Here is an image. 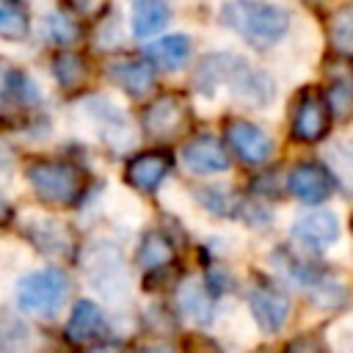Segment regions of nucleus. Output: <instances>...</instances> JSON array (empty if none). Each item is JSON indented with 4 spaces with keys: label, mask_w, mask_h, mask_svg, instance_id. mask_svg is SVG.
<instances>
[{
    "label": "nucleus",
    "mask_w": 353,
    "mask_h": 353,
    "mask_svg": "<svg viewBox=\"0 0 353 353\" xmlns=\"http://www.w3.org/2000/svg\"><path fill=\"white\" fill-rule=\"evenodd\" d=\"M138 353H174L168 345H149V347H141Z\"/></svg>",
    "instance_id": "obj_34"
},
{
    "label": "nucleus",
    "mask_w": 353,
    "mask_h": 353,
    "mask_svg": "<svg viewBox=\"0 0 353 353\" xmlns=\"http://www.w3.org/2000/svg\"><path fill=\"white\" fill-rule=\"evenodd\" d=\"M171 259H174V248H171V243H168L160 232L143 234L141 248H138V262H141V268H146V270H160V268H165Z\"/></svg>",
    "instance_id": "obj_22"
},
{
    "label": "nucleus",
    "mask_w": 353,
    "mask_h": 353,
    "mask_svg": "<svg viewBox=\"0 0 353 353\" xmlns=\"http://www.w3.org/2000/svg\"><path fill=\"white\" fill-rule=\"evenodd\" d=\"M328 36H331V44L339 55L353 58V8H342L331 17Z\"/></svg>",
    "instance_id": "obj_23"
},
{
    "label": "nucleus",
    "mask_w": 353,
    "mask_h": 353,
    "mask_svg": "<svg viewBox=\"0 0 353 353\" xmlns=\"http://www.w3.org/2000/svg\"><path fill=\"white\" fill-rule=\"evenodd\" d=\"M30 33V17L19 0H0V39L22 41Z\"/></svg>",
    "instance_id": "obj_21"
},
{
    "label": "nucleus",
    "mask_w": 353,
    "mask_h": 353,
    "mask_svg": "<svg viewBox=\"0 0 353 353\" xmlns=\"http://www.w3.org/2000/svg\"><path fill=\"white\" fill-rule=\"evenodd\" d=\"M44 30L47 36L55 41V44H72L80 33H77V25L72 17H66L63 11H50L44 17Z\"/></svg>",
    "instance_id": "obj_26"
},
{
    "label": "nucleus",
    "mask_w": 353,
    "mask_h": 353,
    "mask_svg": "<svg viewBox=\"0 0 353 353\" xmlns=\"http://www.w3.org/2000/svg\"><path fill=\"white\" fill-rule=\"evenodd\" d=\"M292 237L309 248H328L339 240V221L331 210H314V212H306L301 215L295 223H292Z\"/></svg>",
    "instance_id": "obj_11"
},
{
    "label": "nucleus",
    "mask_w": 353,
    "mask_h": 353,
    "mask_svg": "<svg viewBox=\"0 0 353 353\" xmlns=\"http://www.w3.org/2000/svg\"><path fill=\"white\" fill-rule=\"evenodd\" d=\"M52 72L63 88H77L85 80V63L74 52H63L52 61Z\"/></svg>",
    "instance_id": "obj_25"
},
{
    "label": "nucleus",
    "mask_w": 353,
    "mask_h": 353,
    "mask_svg": "<svg viewBox=\"0 0 353 353\" xmlns=\"http://www.w3.org/2000/svg\"><path fill=\"white\" fill-rule=\"evenodd\" d=\"M80 268L85 281L97 295L110 303H121L130 298V273L121 256V248L110 240H94L80 254Z\"/></svg>",
    "instance_id": "obj_3"
},
{
    "label": "nucleus",
    "mask_w": 353,
    "mask_h": 353,
    "mask_svg": "<svg viewBox=\"0 0 353 353\" xmlns=\"http://www.w3.org/2000/svg\"><path fill=\"white\" fill-rule=\"evenodd\" d=\"M66 295H69V281L55 268L30 270L17 281V306L28 314L50 317L66 303Z\"/></svg>",
    "instance_id": "obj_4"
},
{
    "label": "nucleus",
    "mask_w": 353,
    "mask_h": 353,
    "mask_svg": "<svg viewBox=\"0 0 353 353\" xmlns=\"http://www.w3.org/2000/svg\"><path fill=\"white\" fill-rule=\"evenodd\" d=\"M83 113L88 116V121L94 124L97 135L110 143L113 149H127L135 143V127L127 119V113L121 108H116L110 99L105 97H91L83 105Z\"/></svg>",
    "instance_id": "obj_6"
},
{
    "label": "nucleus",
    "mask_w": 353,
    "mask_h": 353,
    "mask_svg": "<svg viewBox=\"0 0 353 353\" xmlns=\"http://www.w3.org/2000/svg\"><path fill=\"white\" fill-rule=\"evenodd\" d=\"M185 353H221V347L204 336H190L185 342Z\"/></svg>",
    "instance_id": "obj_30"
},
{
    "label": "nucleus",
    "mask_w": 353,
    "mask_h": 353,
    "mask_svg": "<svg viewBox=\"0 0 353 353\" xmlns=\"http://www.w3.org/2000/svg\"><path fill=\"white\" fill-rule=\"evenodd\" d=\"M146 55L165 72H176L188 63V55H190V39L185 33H171V36H163L157 39L154 44H149Z\"/></svg>",
    "instance_id": "obj_19"
},
{
    "label": "nucleus",
    "mask_w": 353,
    "mask_h": 353,
    "mask_svg": "<svg viewBox=\"0 0 353 353\" xmlns=\"http://www.w3.org/2000/svg\"><path fill=\"white\" fill-rule=\"evenodd\" d=\"M88 353H121V347H119V345H113V342H102V345L91 347Z\"/></svg>",
    "instance_id": "obj_32"
},
{
    "label": "nucleus",
    "mask_w": 353,
    "mask_h": 353,
    "mask_svg": "<svg viewBox=\"0 0 353 353\" xmlns=\"http://www.w3.org/2000/svg\"><path fill=\"white\" fill-rule=\"evenodd\" d=\"M0 218H6V201L0 199Z\"/></svg>",
    "instance_id": "obj_36"
},
{
    "label": "nucleus",
    "mask_w": 353,
    "mask_h": 353,
    "mask_svg": "<svg viewBox=\"0 0 353 353\" xmlns=\"http://www.w3.org/2000/svg\"><path fill=\"white\" fill-rule=\"evenodd\" d=\"M221 22L256 50L279 44L290 30V14L268 0H229L221 11Z\"/></svg>",
    "instance_id": "obj_2"
},
{
    "label": "nucleus",
    "mask_w": 353,
    "mask_h": 353,
    "mask_svg": "<svg viewBox=\"0 0 353 353\" xmlns=\"http://www.w3.org/2000/svg\"><path fill=\"white\" fill-rule=\"evenodd\" d=\"M176 303H179V312L199 323V325H207L212 320V301H210V290L199 281V279H185L176 290Z\"/></svg>",
    "instance_id": "obj_18"
},
{
    "label": "nucleus",
    "mask_w": 353,
    "mask_h": 353,
    "mask_svg": "<svg viewBox=\"0 0 353 353\" xmlns=\"http://www.w3.org/2000/svg\"><path fill=\"white\" fill-rule=\"evenodd\" d=\"M171 14L165 0H132V33L138 39H149L168 25Z\"/></svg>",
    "instance_id": "obj_20"
},
{
    "label": "nucleus",
    "mask_w": 353,
    "mask_h": 353,
    "mask_svg": "<svg viewBox=\"0 0 353 353\" xmlns=\"http://www.w3.org/2000/svg\"><path fill=\"white\" fill-rule=\"evenodd\" d=\"M188 121V108L179 97H160L146 105L143 110V130L154 138H174L185 130Z\"/></svg>",
    "instance_id": "obj_9"
},
{
    "label": "nucleus",
    "mask_w": 353,
    "mask_h": 353,
    "mask_svg": "<svg viewBox=\"0 0 353 353\" xmlns=\"http://www.w3.org/2000/svg\"><path fill=\"white\" fill-rule=\"evenodd\" d=\"M287 188H290V193L295 199H301L306 204H320V201H325L331 196L334 182H331V176H328V171L323 165H317V163H301V165H295L290 171Z\"/></svg>",
    "instance_id": "obj_13"
},
{
    "label": "nucleus",
    "mask_w": 353,
    "mask_h": 353,
    "mask_svg": "<svg viewBox=\"0 0 353 353\" xmlns=\"http://www.w3.org/2000/svg\"><path fill=\"white\" fill-rule=\"evenodd\" d=\"M105 328V317H102V309L94 303V301H77L74 309H72V317L66 323V339L69 342H88V339H97Z\"/></svg>",
    "instance_id": "obj_17"
},
{
    "label": "nucleus",
    "mask_w": 353,
    "mask_h": 353,
    "mask_svg": "<svg viewBox=\"0 0 353 353\" xmlns=\"http://www.w3.org/2000/svg\"><path fill=\"white\" fill-rule=\"evenodd\" d=\"M25 176L36 196L50 204H74L83 190V171L72 163L36 160L28 165Z\"/></svg>",
    "instance_id": "obj_5"
},
{
    "label": "nucleus",
    "mask_w": 353,
    "mask_h": 353,
    "mask_svg": "<svg viewBox=\"0 0 353 353\" xmlns=\"http://www.w3.org/2000/svg\"><path fill=\"white\" fill-rule=\"evenodd\" d=\"M165 174H168V154H163V152H143L135 160H130V165H127V185L141 190V193H149V190L160 188Z\"/></svg>",
    "instance_id": "obj_15"
},
{
    "label": "nucleus",
    "mask_w": 353,
    "mask_h": 353,
    "mask_svg": "<svg viewBox=\"0 0 353 353\" xmlns=\"http://www.w3.org/2000/svg\"><path fill=\"white\" fill-rule=\"evenodd\" d=\"M69 3H72L74 8H88V6H91V0H69Z\"/></svg>",
    "instance_id": "obj_35"
},
{
    "label": "nucleus",
    "mask_w": 353,
    "mask_h": 353,
    "mask_svg": "<svg viewBox=\"0 0 353 353\" xmlns=\"http://www.w3.org/2000/svg\"><path fill=\"white\" fill-rule=\"evenodd\" d=\"M196 88L204 97L229 91L245 105H268L273 99V80L262 72H254L234 52H210L196 69Z\"/></svg>",
    "instance_id": "obj_1"
},
{
    "label": "nucleus",
    "mask_w": 353,
    "mask_h": 353,
    "mask_svg": "<svg viewBox=\"0 0 353 353\" xmlns=\"http://www.w3.org/2000/svg\"><path fill=\"white\" fill-rule=\"evenodd\" d=\"M28 234H30L33 245L47 256H69L72 254V234L55 218H30Z\"/></svg>",
    "instance_id": "obj_14"
},
{
    "label": "nucleus",
    "mask_w": 353,
    "mask_h": 353,
    "mask_svg": "<svg viewBox=\"0 0 353 353\" xmlns=\"http://www.w3.org/2000/svg\"><path fill=\"white\" fill-rule=\"evenodd\" d=\"M347 99H350L347 88H339V85H336V88L331 91V105H334L336 113H347V110H350V102H347Z\"/></svg>",
    "instance_id": "obj_31"
},
{
    "label": "nucleus",
    "mask_w": 353,
    "mask_h": 353,
    "mask_svg": "<svg viewBox=\"0 0 353 353\" xmlns=\"http://www.w3.org/2000/svg\"><path fill=\"white\" fill-rule=\"evenodd\" d=\"M342 154H345V163L353 168V135H350V138L342 143Z\"/></svg>",
    "instance_id": "obj_33"
},
{
    "label": "nucleus",
    "mask_w": 353,
    "mask_h": 353,
    "mask_svg": "<svg viewBox=\"0 0 353 353\" xmlns=\"http://www.w3.org/2000/svg\"><path fill=\"white\" fill-rule=\"evenodd\" d=\"M121 41V22H119V17H108V19H102L99 22V28H97V44L99 47H116Z\"/></svg>",
    "instance_id": "obj_27"
},
{
    "label": "nucleus",
    "mask_w": 353,
    "mask_h": 353,
    "mask_svg": "<svg viewBox=\"0 0 353 353\" xmlns=\"http://www.w3.org/2000/svg\"><path fill=\"white\" fill-rule=\"evenodd\" d=\"M287 353H328L325 342L314 334H301L287 345Z\"/></svg>",
    "instance_id": "obj_28"
},
{
    "label": "nucleus",
    "mask_w": 353,
    "mask_h": 353,
    "mask_svg": "<svg viewBox=\"0 0 353 353\" xmlns=\"http://www.w3.org/2000/svg\"><path fill=\"white\" fill-rule=\"evenodd\" d=\"M11 102V99H19V102H36V85L19 74V72H8V69H0V102Z\"/></svg>",
    "instance_id": "obj_24"
},
{
    "label": "nucleus",
    "mask_w": 353,
    "mask_h": 353,
    "mask_svg": "<svg viewBox=\"0 0 353 353\" xmlns=\"http://www.w3.org/2000/svg\"><path fill=\"white\" fill-rule=\"evenodd\" d=\"M331 339H334L342 350H353V317L336 323V325L331 328Z\"/></svg>",
    "instance_id": "obj_29"
},
{
    "label": "nucleus",
    "mask_w": 353,
    "mask_h": 353,
    "mask_svg": "<svg viewBox=\"0 0 353 353\" xmlns=\"http://www.w3.org/2000/svg\"><path fill=\"white\" fill-rule=\"evenodd\" d=\"M226 143L234 149V154L243 160V163H265L270 154H273V141L270 135L251 124V121H243V119H234L232 124H226Z\"/></svg>",
    "instance_id": "obj_8"
},
{
    "label": "nucleus",
    "mask_w": 353,
    "mask_h": 353,
    "mask_svg": "<svg viewBox=\"0 0 353 353\" xmlns=\"http://www.w3.org/2000/svg\"><path fill=\"white\" fill-rule=\"evenodd\" d=\"M182 163L190 174H223L229 168L226 149L212 135H199L188 141L182 149Z\"/></svg>",
    "instance_id": "obj_12"
},
{
    "label": "nucleus",
    "mask_w": 353,
    "mask_h": 353,
    "mask_svg": "<svg viewBox=\"0 0 353 353\" xmlns=\"http://www.w3.org/2000/svg\"><path fill=\"white\" fill-rule=\"evenodd\" d=\"M248 309H251V320L265 331V334H276L284 328L287 314H290V298L276 290L273 284H254L248 292Z\"/></svg>",
    "instance_id": "obj_7"
},
{
    "label": "nucleus",
    "mask_w": 353,
    "mask_h": 353,
    "mask_svg": "<svg viewBox=\"0 0 353 353\" xmlns=\"http://www.w3.org/2000/svg\"><path fill=\"white\" fill-rule=\"evenodd\" d=\"M325 130H328V102L320 94L306 91L292 116V135L303 143H314L325 135Z\"/></svg>",
    "instance_id": "obj_10"
},
{
    "label": "nucleus",
    "mask_w": 353,
    "mask_h": 353,
    "mask_svg": "<svg viewBox=\"0 0 353 353\" xmlns=\"http://www.w3.org/2000/svg\"><path fill=\"white\" fill-rule=\"evenodd\" d=\"M108 77L130 97H146L154 85V72L146 61H116L108 66Z\"/></svg>",
    "instance_id": "obj_16"
}]
</instances>
